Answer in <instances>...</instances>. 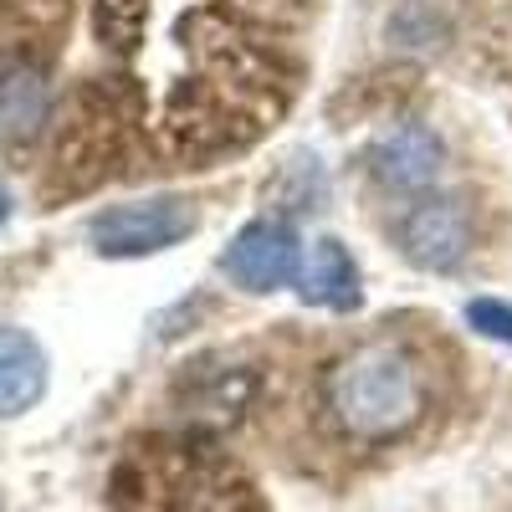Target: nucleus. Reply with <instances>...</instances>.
<instances>
[{
	"instance_id": "nucleus-1",
	"label": "nucleus",
	"mask_w": 512,
	"mask_h": 512,
	"mask_svg": "<svg viewBox=\"0 0 512 512\" xmlns=\"http://www.w3.org/2000/svg\"><path fill=\"white\" fill-rule=\"evenodd\" d=\"M323 410L359 446L400 441L431 410V374L400 338H369L328 364Z\"/></svg>"
},
{
	"instance_id": "nucleus-2",
	"label": "nucleus",
	"mask_w": 512,
	"mask_h": 512,
	"mask_svg": "<svg viewBox=\"0 0 512 512\" xmlns=\"http://www.w3.org/2000/svg\"><path fill=\"white\" fill-rule=\"evenodd\" d=\"M118 512H262L256 487L205 441H149L118 466Z\"/></svg>"
},
{
	"instance_id": "nucleus-3",
	"label": "nucleus",
	"mask_w": 512,
	"mask_h": 512,
	"mask_svg": "<svg viewBox=\"0 0 512 512\" xmlns=\"http://www.w3.org/2000/svg\"><path fill=\"white\" fill-rule=\"evenodd\" d=\"M200 231L195 205L180 195H154V200H128V205H108L88 221V241L98 256L128 262V256H154L180 246L185 236Z\"/></svg>"
},
{
	"instance_id": "nucleus-4",
	"label": "nucleus",
	"mask_w": 512,
	"mask_h": 512,
	"mask_svg": "<svg viewBox=\"0 0 512 512\" xmlns=\"http://www.w3.org/2000/svg\"><path fill=\"white\" fill-rule=\"evenodd\" d=\"M472 241H477V221L461 195H425L400 221V251L420 272H456Z\"/></svg>"
},
{
	"instance_id": "nucleus-5",
	"label": "nucleus",
	"mask_w": 512,
	"mask_h": 512,
	"mask_svg": "<svg viewBox=\"0 0 512 512\" xmlns=\"http://www.w3.org/2000/svg\"><path fill=\"white\" fill-rule=\"evenodd\" d=\"M297 267H303V241H297L287 221H251L221 251V272L231 277V287L256 292V297L292 287Z\"/></svg>"
},
{
	"instance_id": "nucleus-6",
	"label": "nucleus",
	"mask_w": 512,
	"mask_h": 512,
	"mask_svg": "<svg viewBox=\"0 0 512 512\" xmlns=\"http://www.w3.org/2000/svg\"><path fill=\"white\" fill-rule=\"evenodd\" d=\"M441 139L431 134V128H420V123H400L390 128V134H379L374 149H369V175L384 185V190H431L436 175H441Z\"/></svg>"
},
{
	"instance_id": "nucleus-7",
	"label": "nucleus",
	"mask_w": 512,
	"mask_h": 512,
	"mask_svg": "<svg viewBox=\"0 0 512 512\" xmlns=\"http://www.w3.org/2000/svg\"><path fill=\"white\" fill-rule=\"evenodd\" d=\"M297 292H303V303L313 308H328V313H349L359 308V267H354V256L349 246L338 241V236H318L308 251H303V267H297Z\"/></svg>"
},
{
	"instance_id": "nucleus-8",
	"label": "nucleus",
	"mask_w": 512,
	"mask_h": 512,
	"mask_svg": "<svg viewBox=\"0 0 512 512\" xmlns=\"http://www.w3.org/2000/svg\"><path fill=\"white\" fill-rule=\"evenodd\" d=\"M256 395V374L241 364H200V374L185 384V415L195 425H236Z\"/></svg>"
},
{
	"instance_id": "nucleus-9",
	"label": "nucleus",
	"mask_w": 512,
	"mask_h": 512,
	"mask_svg": "<svg viewBox=\"0 0 512 512\" xmlns=\"http://www.w3.org/2000/svg\"><path fill=\"white\" fill-rule=\"evenodd\" d=\"M47 395V354L31 333L0 328V420L26 415Z\"/></svg>"
},
{
	"instance_id": "nucleus-10",
	"label": "nucleus",
	"mask_w": 512,
	"mask_h": 512,
	"mask_svg": "<svg viewBox=\"0 0 512 512\" xmlns=\"http://www.w3.org/2000/svg\"><path fill=\"white\" fill-rule=\"evenodd\" d=\"M47 113H52V88L41 77V67H26V62L0 67V144L36 139Z\"/></svg>"
},
{
	"instance_id": "nucleus-11",
	"label": "nucleus",
	"mask_w": 512,
	"mask_h": 512,
	"mask_svg": "<svg viewBox=\"0 0 512 512\" xmlns=\"http://www.w3.org/2000/svg\"><path fill=\"white\" fill-rule=\"evenodd\" d=\"M466 323L482 338H492V344L512 349V303H502V297H472L466 303Z\"/></svg>"
}]
</instances>
